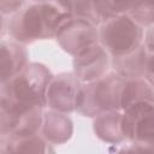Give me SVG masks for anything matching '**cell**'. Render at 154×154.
<instances>
[{
	"label": "cell",
	"mask_w": 154,
	"mask_h": 154,
	"mask_svg": "<svg viewBox=\"0 0 154 154\" xmlns=\"http://www.w3.org/2000/svg\"><path fill=\"white\" fill-rule=\"evenodd\" d=\"M71 16L54 1L35 2L13 13L7 24V32L22 45L53 38Z\"/></svg>",
	"instance_id": "6da1fadb"
},
{
	"label": "cell",
	"mask_w": 154,
	"mask_h": 154,
	"mask_svg": "<svg viewBox=\"0 0 154 154\" xmlns=\"http://www.w3.org/2000/svg\"><path fill=\"white\" fill-rule=\"evenodd\" d=\"M53 75L41 63H28L25 67L5 83H1L0 103L46 107L47 89Z\"/></svg>",
	"instance_id": "7a4b0ae2"
},
{
	"label": "cell",
	"mask_w": 154,
	"mask_h": 154,
	"mask_svg": "<svg viewBox=\"0 0 154 154\" xmlns=\"http://www.w3.org/2000/svg\"><path fill=\"white\" fill-rule=\"evenodd\" d=\"M125 78L108 72L101 78L82 83L76 111L84 117H96L107 111H120V97Z\"/></svg>",
	"instance_id": "3957f363"
},
{
	"label": "cell",
	"mask_w": 154,
	"mask_h": 154,
	"mask_svg": "<svg viewBox=\"0 0 154 154\" xmlns=\"http://www.w3.org/2000/svg\"><path fill=\"white\" fill-rule=\"evenodd\" d=\"M100 43L111 57H120L137 49L144 42L143 26L128 13L109 18L99 29Z\"/></svg>",
	"instance_id": "277c9868"
},
{
	"label": "cell",
	"mask_w": 154,
	"mask_h": 154,
	"mask_svg": "<svg viewBox=\"0 0 154 154\" xmlns=\"http://www.w3.org/2000/svg\"><path fill=\"white\" fill-rule=\"evenodd\" d=\"M122 112V128L131 142L130 149L154 152V103H135Z\"/></svg>",
	"instance_id": "5b68a950"
},
{
	"label": "cell",
	"mask_w": 154,
	"mask_h": 154,
	"mask_svg": "<svg viewBox=\"0 0 154 154\" xmlns=\"http://www.w3.org/2000/svg\"><path fill=\"white\" fill-rule=\"evenodd\" d=\"M43 122L42 107L0 103V138L12 140L37 135Z\"/></svg>",
	"instance_id": "8992f818"
},
{
	"label": "cell",
	"mask_w": 154,
	"mask_h": 154,
	"mask_svg": "<svg viewBox=\"0 0 154 154\" xmlns=\"http://www.w3.org/2000/svg\"><path fill=\"white\" fill-rule=\"evenodd\" d=\"M55 40L64 52L75 57L89 46L100 42L99 29L91 20L71 16L59 28Z\"/></svg>",
	"instance_id": "52a82bcc"
},
{
	"label": "cell",
	"mask_w": 154,
	"mask_h": 154,
	"mask_svg": "<svg viewBox=\"0 0 154 154\" xmlns=\"http://www.w3.org/2000/svg\"><path fill=\"white\" fill-rule=\"evenodd\" d=\"M81 85L82 82L73 71L53 76L47 89V106L51 109L67 114L76 111Z\"/></svg>",
	"instance_id": "ba28073f"
},
{
	"label": "cell",
	"mask_w": 154,
	"mask_h": 154,
	"mask_svg": "<svg viewBox=\"0 0 154 154\" xmlns=\"http://www.w3.org/2000/svg\"><path fill=\"white\" fill-rule=\"evenodd\" d=\"M72 66L76 77L82 83H88L108 73L111 55L99 42L76 54L72 60Z\"/></svg>",
	"instance_id": "9c48e42d"
},
{
	"label": "cell",
	"mask_w": 154,
	"mask_h": 154,
	"mask_svg": "<svg viewBox=\"0 0 154 154\" xmlns=\"http://www.w3.org/2000/svg\"><path fill=\"white\" fill-rule=\"evenodd\" d=\"M41 135L51 144L66 143L73 135V123L67 113L47 111L43 113Z\"/></svg>",
	"instance_id": "30bf717a"
},
{
	"label": "cell",
	"mask_w": 154,
	"mask_h": 154,
	"mask_svg": "<svg viewBox=\"0 0 154 154\" xmlns=\"http://www.w3.org/2000/svg\"><path fill=\"white\" fill-rule=\"evenodd\" d=\"M29 54L18 42L2 40L0 43V77L1 83L7 82L28 64Z\"/></svg>",
	"instance_id": "8fae6325"
},
{
	"label": "cell",
	"mask_w": 154,
	"mask_h": 154,
	"mask_svg": "<svg viewBox=\"0 0 154 154\" xmlns=\"http://www.w3.org/2000/svg\"><path fill=\"white\" fill-rule=\"evenodd\" d=\"M120 111H107L94 117L93 130L95 136L109 144H120L126 141L122 128Z\"/></svg>",
	"instance_id": "7c38bea8"
},
{
	"label": "cell",
	"mask_w": 154,
	"mask_h": 154,
	"mask_svg": "<svg viewBox=\"0 0 154 154\" xmlns=\"http://www.w3.org/2000/svg\"><path fill=\"white\" fill-rule=\"evenodd\" d=\"M147 48L144 42L134 52L120 55L111 57V65L118 75L129 78H144V64H146Z\"/></svg>",
	"instance_id": "4fadbf2b"
},
{
	"label": "cell",
	"mask_w": 154,
	"mask_h": 154,
	"mask_svg": "<svg viewBox=\"0 0 154 154\" xmlns=\"http://www.w3.org/2000/svg\"><path fill=\"white\" fill-rule=\"evenodd\" d=\"M54 149L51 147V143L40 134L5 140L0 138V153H53Z\"/></svg>",
	"instance_id": "5bb4252c"
},
{
	"label": "cell",
	"mask_w": 154,
	"mask_h": 154,
	"mask_svg": "<svg viewBox=\"0 0 154 154\" xmlns=\"http://www.w3.org/2000/svg\"><path fill=\"white\" fill-rule=\"evenodd\" d=\"M140 102L154 103L153 87L144 78H125L120 97V111Z\"/></svg>",
	"instance_id": "9a60e30c"
},
{
	"label": "cell",
	"mask_w": 154,
	"mask_h": 154,
	"mask_svg": "<svg viewBox=\"0 0 154 154\" xmlns=\"http://www.w3.org/2000/svg\"><path fill=\"white\" fill-rule=\"evenodd\" d=\"M93 10L99 24L116 16L128 13L130 0H93Z\"/></svg>",
	"instance_id": "2e32d148"
},
{
	"label": "cell",
	"mask_w": 154,
	"mask_h": 154,
	"mask_svg": "<svg viewBox=\"0 0 154 154\" xmlns=\"http://www.w3.org/2000/svg\"><path fill=\"white\" fill-rule=\"evenodd\" d=\"M128 14L141 26H150L154 23V0H130Z\"/></svg>",
	"instance_id": "e0dca14e"
},
{
	"label": "cell",
	"mask_w": 154,
	"mask_h": 154,
	"mask_svg": "<svg viewBox=\"0 0 154 154\" xmlns=\"http://www.w3.org/2000/svg\"><path fill=\"white\" fill-rule=\"evenodd\" d=\"M65 11L71 13L72 16H78L91 20L94 24L99 25L96 17L93 10V0H53Z\"/></svg>",
	"instance_id": "ac0fdd59"
},
{
	"label": "cell",
	"mask_w": 154,
	"mask_h": 154,
	"mask_svg": "<svg viewBox=\"0 0 154 154\" xmlns=\"http://www.w3.org/2000/svg\"><path fill=\"white\" fill-rule=\"evenodd\" d=\"M147 48L146 64H144V79L154 89V45L144 43Z\"/></svg>",
	"instance_id": "d6986e66"
},
{
	"label": "cell",
	"mask_w": 154,
	"mask_h": 154,
	"mask_svg": "<svg viewBox=\"0 0 154 154\" xmlns=\"http://www.w3.org/2000/svg\"><path fill=\"white\" fill-rule=\"evenodd\" d=\"M23 4L24 0H0V10L2 17L18 12Z\"/></svg>",
	"instance_id": "ffe728a7"
},
{
	"label": "cell",
	"mask_w": 154,
	"mask_h": 154,
	"mask_svg": "<svg viewBox=\"0 0 154 154\" xmlns=\"http://www.w3.org/2000/svg\"><path fill=\"white\" fill-rule=\"evenodd\" d=\"M144 43L154 45V23L147 29V32L144 35Z\"/></svg>",
	"instance_id": "44dd1931"
},
{
	"label": "cell",
	"mask_w": 154,
	"mask_h": 154,
	"mask_svg": "<svg viewBox=\"0 0 154 154\" xmlns=\"http://www.w3.org/2000/svg\"><path fill=\"white\" fill-rule=\"evenodd\" d=\"M31 1H34V2H49L52 0H31Z\"/></svg>",
	"instance_id": "7402d4cb"
}]
</instances>
